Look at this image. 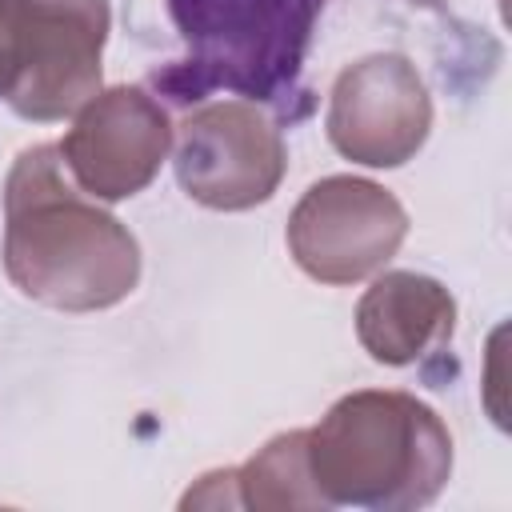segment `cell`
Segmentation results:
<instances>
[{
	"instance_id": "cell-1",
	"label": "cell",
	"mask_w": 512,
	"mask_h": 512,
	"mask_svg": "<svg viewBox=\"0 0 512 512\" xmlns=\"http://www.w3.org/2000/svg\"><path fill=\"white\" fill-rule=\"evenodd\" d=\"M4 272L56 312H104L140 284V244L80 192L56 144H32L4 180Z\"/></svg>"
},
{
	"instance_id": "cell-2",
	"label": "cell",
	"mask_w": 512,
	"mask_h": 512,
	"mask_svg": "<svg viewBox=\"0 0 512 512\" xmlns=\"http://www.w3.org/2000/svg\"><path fill=\"white\" fill-rule=\"evenodd\" d=\"M308 468L324 508L412 512L452 476V432L412 392L360 388L308 428Z\"/></svg>"
},
{
	"instance_id": "cell-3",
	"label": "cell",
	"mask_w": 512,
	"mask_h": 512,
	"mask_svg": "<svg viewBox=\"0 0 512 512\" xmlns=\"http://www.w3.org/2000/svg\"><path fill=\"white\" fill-rule=\"evenodd\" d=\"M328 0H168L184 60L156 76L172 100L224 88L252 104H284L300 88L308 44Z\"/></svg>"
},
{
	"instance_id": "cell-4",
	"label": "cell",
	"mask_w": 512,
	"mask_h": 512,
	"mask_svg": "<svg viewBox=\"0 0 512 512\" xmlns=\"http://www.w3.org/2000/svg\"><path fill=\"white\" fill-rule=\"evenodd\" d=\"M108 0H0V100L32 124L72 116L100 92Z\"/></svg>"
},
{
	"instance_id": "cell-5",
	"label": "cell",
	"mask_w": 512,
	"mask_h": 512,
	"mask_svg": "<svg viewBox=\"0 0 512 512\" xmlns=\"http://www.w3.org/2000/svg\"><path fill=\"white\" fill-rule=\"evenodd\" d=\"M172 136V168L184 196L212 212H248L272 200L288 172L280 128L240 96L192 108Z\"/></svg>"
},
{
	"instance_id": "cell-6",
	"label": "cell",
	"mask_w": 512,
	"mask_h": 512,
	"mask_svg": "<svg viewBox=\"0 0 512 512\" xmlns=\"http://www.w3.org/2000/svg\"><path fill=\"white\" fill-rule=\"evenodd\" d=\"M404 236V204L364 176H324L308 184L284 232L300 272L320 284H360L384 272Z\"/></svg>"
},
{
	"instance_id": "cell-7",
	"label": "cell",
	"mask_w": 512,
	"mask_h": 512,
	"mask_svg": "<svg viewBox=\"0 0 512 512\" xmlns=\"http://www.w3.org/2000/svg\"><path fill=\"white\" fill-rule=\"evenodd\" d=\"M56 148L80 192L120 204L156 180L172 152V120L148 88L116 84L72 112V128Z\"/></svg>"
},
{
	"instance_id": "cell-8",
	"label": "cell",
	"mask_w": 512,
	"mask_h": 512,
	"mask_svg": "<svg viewBox=\"0 0 512 512\" xmlns=\"http://www.w3.org/2000/svg\"><path fill=\"white\" fill-rule=\"evenodd\" d=\"M324 128L344 160L364 168H400L432 132L428 84L400 52L364 56L336 76Z\"/></svg>"
},
{
	"instance_id": "cell-9",
	"label": "cell",
	"mask_w": 512,
	"mask_h": 512,
	"mask_svg": "<svg viewBox=\"0 0 512 512\" xmlns=\"http://www.w3.org/2000/svg\"><path fill=\"white\" fill-rule=\"evenodd\" d=\"M456 332L452 292L424 272H380L356 304L360 348L388 368H404L444 348Z\"/></svg>"
},
{
	"instance_id": "cell-10",
	"label": "cell",
	"mask_w": 512,
	"mask_h": 512,
	"mask_svg": "<svg viewBox=\"0 0 512 512\" xmlns=\"http://www.w3.org/2000/svg\"><path fill=\"white\" fill-rule=\"evenodd\" d=\"M240 508L284 512V508H324L312 468H308V428L272 436L252 460L236 468Z\"/></svg>"
},
{
	"instance_id": "cell-11",
	"label": "cell",
	"mask_w": 512,
	"mask_h": 512,
	"mask_svg": "<svg viewBox=\"0 0 512 512\" xmlns=\"http://www.w3.org/2000/svg\"><path fill=\"white\" fill-rule=\"evenodd\" d=\"M180 508H240V492H236V468H220L196 480V488L184 492Z\"/></svg>"
},
{
	"instance_id": "cell-12",
	"label": "cell",
	"mask_w": 512,
	"mask_h": 512,
	"mask_svg": "<svg viewBox=\"0 0 512 512\" xmlns=\"http://www.w3.org/2000/svg\"><path fill=\"white\" fill-rule=\"evenodd\" d=\"M408 4H416V8H440L444 0H408Z\"/></svg>"
}]
</instances>
